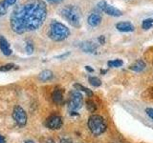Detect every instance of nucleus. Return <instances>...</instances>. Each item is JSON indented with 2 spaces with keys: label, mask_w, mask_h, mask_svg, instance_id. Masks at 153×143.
Instances as JSON below:
<instances>
[{
  "label": "nucleus",
  "mask_w": 153,
  "mask_h": 143,
  "mask_svg": "<svg viewBox=\"0 0 153 143\" xmlns=\"http://www.w3.org/2000/svg\"><path fill=\"white\" fill-rule=\"evenodd\" d=\"M47 16V7L42 0H29L18 5L10 17L12 30L18 33L33 32L39 28Z\"/></svg>",
  "instance_id": "nucleus-1"
},
{
  "label": "nucleus",
  "mask_w": 153,
  "mask_h": 143,
  "mask_svg": "<svg viewBox=\"0 0 153 143\" xmlns=\"http://www.w3.org/2000/svg\"><path fill=\"white\" fill-rule=\"evenodd\" d=\"M70 35L69 29L60 22L56 20L52 21L50 24V29L48 32V35L51 39L55 41H62L66 39Z\"/></svg>",
  "instance_id": "nucleus-2"
},
{
  "label": "nucleus",
  "mask_w": 153,
  "mask_h": 143,
  "mask_svg": "<svg viewBox=\"0 0 153 143\" xmlns=\"http://www.w3.org/2000/svg\"><path fill=\"white\" fill-rule=\"evenodd\" d=\"M61 15L64 19H66L72 26L76 28L80 27L81 23V13L78 7L73 6V5H68L65 8L62 9Z\"/></svg>",
  "instance_id": "nucleus-3"
},
{
  "label": "nucleus",
  "mask_w": 153,
  "mask_h": 143,
  "mask_svg": "<svg viewBox=\"0 0 153 143\" xmlns=\"http://www.w3.org/2000/svg\"><path fill=\"white\" fill-rule=\"evenodd\" d=\"M87 125L90 132L92 135L98 136L100 135L106 131V122H105L104 118L102 116H99V114H93L88 119Z\"/></svg>",
  "instance_id": "nucleus-4"
},
{
  "label": "nucleus",
  "mask_w": 153,
  "mask_h": 143,
  "mask_svg": "<svg viewBox=\"0 0 153 143\" xmlns=\"http://www.w3.org/2000/svg\"><path fill=\"white\" fill-rule=\"evenodd\" d=\"M82 103H83V97L81 93L78 90H73L71 91L69 94V97H68V109L70 112H74L76 110L80 109L82 107Z\"/></svg>",
  "instance_id": "nucleus-5"
},
{
  "label": "nucleus",
  "mask_w": 153,
  "mask_h": 143,
  "mask_svg": "<svg viewBox=\"0 0 153 143\" xmlns=\"http://www.w3.org/2000/svg\"><path fill=\"white\" fill-rule=\"evenodd\" d=\"M97 7H98V9L100 10V11H102V12H103L106 14H108V15H111V16L119 17V16H121L123 14V13L120 11L119 9L113 7L112 5L108 4L106 1H104V0H102V1H100L97 4Z\"/></svg>",
  "instance_id": "nucleus-6"
},
{
  "label": "nucleus",
  "mask_w": 153,
  "mask_h": 143,
  "mask_svg": "<svg viewBox=\"0 0 153 143\" xmlns=\"http://www.w3.org/2000/svg\"><path fill=\"white\" fill-rule=\"evenodd\" d=\"M13 117L19 126H25L27 123V114L23 108L16 106L13 112Z\"/></svg>",
  "instance_id": "nucleus-7"
},
{
  "label": "nucleus",
  "mask_w": 153,
  "mask_h": 143,
  "mask_svg": "<svg viewBox=\"0 0 153 143\" xmlns=\"http://www.w3.org/2000/svg\"><path fill=\"white\" fill-rule=\"evenodd\" d=\"M46 126L52 129V130H57V129H60V127L62 126V118L59 116H51L49 118L46 120Z\"/></svg>",
  "instance_id": "nucleus-8"
},
{
  "label": "nucleus",
  "mask_w": 153,
  "mask_h": 143,
  "mask_svg": "<svg viewBox=\"0 0 153 143\" xmlns=\"http://www.w3.org/2000/svg\"><path fill=\"white\" fill-rule=\"evenodd\" d=\"M116 29L118 31L122 32H130L135 30V27L132 23L129 21H123V22H119L116 24Z\"/></svg>",
  "instance_id": "nucleus-9"
},
{
  "label": "nucleus",
  "mask_w": 153,
  "mask_h": 143,
  "mask_svg": "<svg viewBox=\"0 0 153 143\" xmlns=\"http://www.w3.org/2000/svg\"><path fill=\"white\" fill-rule=\"evenodd\" d=\"M80 49L85 52L94 54L98 49V45L93 41H84L82 43H80Z\"/></svg>",
  "instance_id": "nucleus-10"
},
{
  "label": "nucleus",
  "mask_w": 153,
  "mask_h": 143,
  "mask_svg": "<svg viewBox=\"0 0 153 143\" xmlns=\"http://www.w3.org/2000/svg\"><path fill=\"white\" fill-rule=\"evenodd\" d=\"M87 22L90 26L96 27L100 25V23L102 22V15L100 14V13H92L87 18Z\"/></svg>",
  "instance_id": "nucleus-11"
},
{
  "label": "nucleus",
  "mask_w": 153,
  "mask_h": 143,
  "mask_svg": "<svg viewBox=\"0 0 153 143\" xmlns=\"http://www.w3.org/2000/svg\"><path fill=\"white\" fill-rule=\"evenodd\" d=\"M0 50L2 51V52L5 55H12V50L10 47L9 42L4 36H0Z\"/></svg>",
  "instance_id": "nucleus-12"
},
{
  "label": "nucleus",
  "mask_w": 153,
  "mask_h": 143,
  "mask_svg": "<svg viewBox=\"0 0 153 143\" xmlns=\"http://www.w3.org/2000/svg\"><path fill=\"white\" fill-rule=\"evenodd\" d=\"M146 62L140 59V60L135 61L132 65L129 66V69L134 71V72H136V73H141V72H143L146 69Z\"/></svg>",
  "instance_id": "nucleus-13"
},
{
  "label": "nucleus",
  "mask_w": 153,
  "mask_h": 143,
  "mask_svg": "<svg viewBox=\"0 0 153 143\" xmlns=\"http://www.w3.org/2000/svg\"><path fill=\"white\" fill-rule=\"evenodd\" d=\"M52 99L56 104L61 105L63 103V92L60 89H56L52 94Z\"/></svg>",
  "instance_id": "nucleus-14"
},
{
  "label": "nucleus",
  "mask_w": 153,
  "mask_h": 143,
  "mask_svg": "<svg viewBox=\"0 0 153 143\" xmlns=\"http://www.w3.org/2000/svg\"><path fill=\"white\" fill-rule=\"evenodd\" d=\"M16 2V0H3V1L0 3V15H3V14L6 13L7 9L13 5Z\"/></svg>",
  "instance_id": "nucleus-15"
},
{
  "label": "nucleus",
  "mask_w": 153,
  "mask_h": 143,
  "mask_svg": "<svg viewBox=\"0 0 153 143\" xmlns=\"http://www.w3.org/2000/svg\"><path fill=\"white\" fill-rule=\"evenodd\" d=\"M52 77H53V73H52L51 71H49V70L42 71L41 73L38 74V79H39L40 81H43V82L50 80Z\"/></svg>",
  "instance_id": "nucleus-16"
},
{
  "label": "nucleus",
  "mask_w": 153,
  "mask_h": 143,
  "mask_svg": "<svg viewBox=\"0 0 153 143\" xmlns=\"http://www.w3.org/2000/svg\"><path fill=\"white\" fill-rule=\"evenodd\" d=\"M74 88H75L76 90L79 91V92H84L86 94L88 95V97H92V95H93V92H92V91L89 90L88 88L84 87V86H82V85L79 84V83L74 84Z\"/></svg>",
  "instance_id": "nucleus-17"
},
{
  "label": "nucleus",
  "mask_w": 153,
  "mask_h": 143,
  "mask_svg": "<svg viewBox=\"0 0 153 143\" xmlns=\"http://www.w3.org/2000/svg\"><path fill=\"white\" fill-rule=\"evenodd\" d=\"M153 25V19L151 18H147V19H145V20L143 21L142 23V28L143 30H149V29L152 27Z\"/></svg>",
  "instance_id": "nucleus-18"
},
{
  "label": "nucleus",
  "mask_w": 153,
  "mask_h": 143,
  "mask_svg": "<svg viewBox=\"0 0 153 143\" xmlns=\"http://www.w3.org/2000/svg\"><path fill=\"white\" fill-rule=\"evenodd\" d=\"M107 64L109 67H112V68H119V67H121L123 64V62L121 59H115V60L108 61Z\"/></svg>",
  "instance_id": "nucleus-19"
},
{
  "label": "nucleus",
  "mask_w": 153,
  "mask_h": 143,
  "mask_svg": "<svg viewBox=\"0 0 153 143\" xmlns=\"http://www.w3.org/2000/svg\"><path fill=\"white\" fill-rule=\"evenodd\" d=\"M89 82L91 85L94 86V87H100V86L102 85V81H100V79L96 77V76H90Z\"/></svg>",
  "instance_id": "nucleus-20"
},
{
  "label": "nucleus",
  "mask_w": 153,
  "mask_h": 143,
  "mask_svg": "<svg viewBox=\"0 0 153 143\" xmlns=\"http://www.w3.org/2000/svg\"><path fill=\"white\" fill-rule=\"evenodd\" d=\"M86 106H87L88 111L91 113H94L96 110H97V106H96V104L92 101V100H87V102H86Z\"/></svg>",
  "instance_id": "nucleus-21"
},
{
  "label": "nucleus",
  "mask_w": 153,
  "mask_h": 143,
  "mask_svg": "<svg viewBox=\"0 0 153 143\" xmlns=\"http://www.w3.org/2000/svg\"><path fill=\"white\" fill-rule=\"evenodd\" d=\"M13 68V64H6V65H3L0 67V72H8L10 70H12Z\"/></svg>",
  "instance_id": "nucleus-22"
},
{
  "label": "nucleus",
  "mask_w": 153,
  "mask_h": 143,
  "mask_svg": "<svg viewBox=\"0 0 153 143\" xmlns=\"http://www.w3.org/2000/svg\"><path fill=\"white\" fill-rule=\"evenodd\" d=\"M25 50H26V52H27L28 55H32L33 52V45L32 44V43H30V42L27 43Z\"/></svg>",
  "instance_id": "nucleus-23"
},
{
  "label": "nucleus",
  "mask_w": 153,
  "mask_h": 143,
  "mask_svg": "<svg viewBox=\"0 0 153 143\" xmlns=\"http://www.w3.org/2000/svg\"><path fill=\"white\" fill-rule=\"evenodd\" d=\"M146 113L147 116L153 120V108H146Z\"/></svg>",
  "instance_id": "nucleus-24"
},
{
  "label": "nucleus",
  "mask_w": 153,
  "mask_h": 143,
  "mask_svg": "<svg viewBox=\"0 0 153 143\" xmlns=\"http://www.w3.org/2000/svg\"><path fill=\"white\" fill-rule=\"evenodd\" d=\"M59 143H73V141H72L71 138H67V137H63L61 138Z\"/></svg>",
  "instance_id": "nucleus-25"
},
{
  "label": "nucleus",
  "mask_w": 153,
  "mask_h": 143,
  "mask_svg": "<svg viewBox=\"0 0 153 143\" xmlns=\"http://www.w3.org/2000/svg\"><path fill=\"white\" fill-rule=\"evenodd\" d=\"M99 42H100V44H104V43H105V37L103 35H100L99 37Z\"/></svg>",
  "instance_id": "nucleus-26"
},
{
  "label": "nucleus",
  "mask_w": 153,
  "mask_h": 143,
  "mask_svg": "<svg viewBox=\"0 0 153 143\" xmlns=\"http://www.w3.org/2000/svg\"><path fill=\"white\" fill-rule=\"evenodd\" d=\"M85 69L87 70L88 72H90V73H93V72H94V70H93L92 68H91L90 66H85Z\"/></svg>",
  "instance_id": "nucleus-27"
},
{
  "label": "nucleus",
  "mask_w": 153,
  "mask_h": 143,
  "mask_svg": "<svg viewBox=\"0 0 153 143\" xmlns=\"http://www.w3.org/2000/svg\"><path fill=\"white\" fill-rule=\"evenodd\" d=\"M6 142V139H5V137L3 136L0 135V143H5Z\"/></svg>",
  "instance_id": "nucleus-28"
},
{
  "label": "nucleus",
  "mask_w": 153,
  "mask_h": 143,
  "mask_svg": "<svg viewBox=\"0 0 153 143\" xmlns=\"http://www.w3.org/2000/svg\"><path fill=\"white\" fill-rule=\"evenodd\" d=\"M49 2H52V3H59L61 1H63V0H48Z\"/></svg>",
  "instance_id": "nucleus-29"
},
{
  "label": "nucleus",
  "mask_w": 153,
  "mask_h": 143,
  "mask_svg": "<svg viewBox=\"0 0 153 143\" xmlns=\"http://www.w3.org/2000/svg\"><path fill=\"white\" fill-rule=\"evenodd\" d=\"M69 55V52H67V54H64V55H59V56H56V58H62V57H65Z\"/></svg>",
  "instance_id": "nucleus-30"
},
{
  "label": "nucleus",
  "mask_w": 153,
  "mask_h": 143,
  "mask_svg": "<svg viewBox=\"0 0 153 143\" xmlns=\"http://www.w3.org/2000/svg\"><path fill=\"white\" fill-rule=\"evenodd\" d=\"M47 142H48V143H55V142H54V140H53V139H48V140H47Z\"/></svg>",
  "instance_id": "nucleus-31"
},
{
  "label": "nucleus",
  "mask_w": 153,
  "mask_h": 143,
  "mask_svg": "<svg viewBox=\"0 0 153 143\" xmlns=\"http://www.w3.org/2000/svg\"><path fill=\"white\" fill-rule=\"evenodd\" d=\"M25 143H35L33 141H32V140H28V141H26Z\"/></svg>",
  "instance_id": "nucleus-32"
}]
</instances>
